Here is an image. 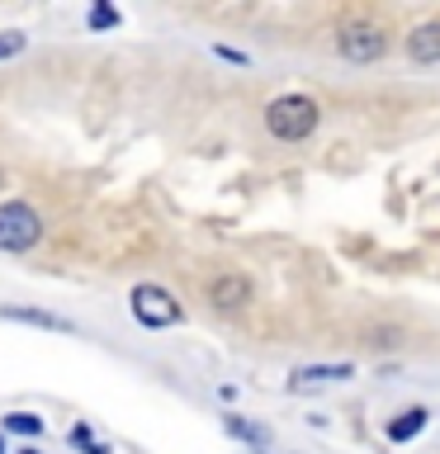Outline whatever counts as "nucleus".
<instances>
[{"instance_id": "obj_15", "label": "nucleus", "mask_w": 440, "mask_h": 454, "mask_svg": "<svg viewBox=\"0 0 440 454\" xmlns=\"http://www.w3.org/2000/svg\"><path fill=\"white\" fill-rule=\"evenodd\" d=\"M20 454H38V450H20Z\"/></svg>"}, {"instance_id": "obj_12", "label": "nucleus", "mask_w": 440, "mask_h": 454, "mask_svg": "<svg viewBox=\"0 0 440 454\" xmlns=\"http://www.w3.org/2000/svg\"><path fill=\"white\" fill-rule=\"evenodd\" d=\"M71 445H76V450H85V454H109V445H99L90 426H71Z\"/></svg>"}, {"instance_id": "obj_8", "label": "nucleus", "mask_w": 440, "mask_h": 454, "mask_svg": "<svg viewBox=\"0 0 440 454\" xmlns=\"http://www.w3.org/2000/svg\"><path fill=\"white\" fill-rule=\"evenodd\" d=\"M0 317L28 322V326H48V332H71L67 317H52V312H34V308H0Z\"/></svg>"}, {"instance_id": "obj_7", "label": "nucleus", "mask_w": 440, "mask_h": 454, "mask_svg": "<svg viewBox=\"0 0 440 454\" xmlns=\"http://www.w3.org/2000/svg\"><path fill=\"white\" fill-rule=\"evenodd\" d=\"M350 379V364H303L294 369V388H308V383H336Z\"/></svg>"}, {"instance_id": "obj_9", "label": "nucleus", "mask_w": 440, "mask_h": 454, "mask_svg": "<svg viewBox=\"0 0 440 454\" xmlns=\"http://www.w3.org/2000/svg\"><path fill=\"white\" fill-rule=\"evenodd\" d=\"M223 426H227V431H232V435H241V440H251V445L261 450V454L270 450V431H265V426H251V421H241V417H227Z\"/></svg>"}, {"instance_id": "obj_13", "label": "nucleus", "mask_w": 440, "mask_h": 454, "mask_svg": "<svg viewBox=\"0 0 440 454\" xmlns=\"http://www.w3.org/2000/svg\"><path fill=\"white\" fill-rule=\"evenodd\" d=\"M109 24H119V14H114L109 5H95L90 10V28H109Z\"/></svg>"}, {"instance_id": "obj_5", "label": "nucleus", "mask_w": 440, "mask_h": 454, "mask_svg": "<svg viewBox=\"0 0 440 454\" xmlns=\"http://www.w3.org/2000/svg\"><path fill=\"white\" fill-rule=\"evenodd\" d=\"M208 303L223 308V312L247 308V303H251V284H247V275H218V279L208 284Z\"/></svg>"}, {"instance_id": "obj_2", "label": "nucleus", "mask_w": 440, "mask_h": 454, "mask_svg": "<svg viewBox=\"0 0 440 454\" xmlns=\"http://www.w3.org/2000/svg\"><path fill=\"white\" fill-rule=\"evenodd\" d=\"M43 237V218L20 199L0 204V251H28Z\"/></svg>"}, {"instance_id": "obj_1", "label": "nucleus", "mask_w": 440, "mask_h": 454, "mask_svg": "<svg viewBox=\"0 0 440 454\" xmlns=\"http://www.w3.org/2000/svg\"><path fill=\"white\" fill-rule=\"evenodd\" d=\"M265 128L284 142H303L312 128H318V105L308 95H279L275 105L265 109Z\"/></svg>"}, {"instance_id": "obj_4", "label": "nucleus", "mask_w": 440, "mask_h": 454, "mask_svg": "<svg viewBox=\"0 0 440 454\" xmlns=\"http://www.w3.org/2000/svg\"><path fill=\"white\" fill-rule=\"evenodd\" d=\"M336 48H341V57H350V62H374V57H383V48H389V38L369 24H350V28H341Z\"/></svg>"}, {"instance_id": "obj_10", "label": "nucleus", "mask_w": 440, "mask_h": 454, "mask_svg": "<svg viewBox=\"0 0 440 454\" xmlns=\"http://www.w3.org/2000/svg\"><path fill=\"white\" fill-rule=\"evenodd\" d=\"M426 426V411L421 407H412V411H403L397 421H389V440H412Z\"/></svg>"}, {"instance_id": "obj_11", "label": "nucleus", "mask_w": 440, "mask_h": 454, "mask_svg": "<svg viewBox=\"0 0 440 454\" xmlns=\"http://www.w3.org/2000/svg\"><path fill=\"white\" fill-rule=\"evenodd\" d=\"M5 426H10L14 435H38V431H43V421L34 417V411H10Z\"/></svg>"}, {"instance_id": "obj_3", "label": "nucleus", "mask_w": 440, "mask_h": 454, "mask_svg": "<svg viewBox=\"0 0 440 454\" xmlns=\"http://www.w3.org/2000/svg\"><path fill=\"white\" fill-rule=\"evenodd\" d=\"M133 317L142 326H176L180 322V303L161 289V284H138L133 289Z\"/></svg>"}, {"instance_id": "obj_14", "label": "nucleus", "mask_w": 440, "mask_h": 454, "mask_svg": "<svg viewBox=\"0 0 440 454\" xmlns=\"http://www.w3.org/2000/svg\"><path fill=\"white\" fill-rule=\"evenodd\" d=\"M24 48V34H0V57H14Z\"/></svg>"}, {"instance_id": "obj_6", "label": "nucleus", "mask_w": 440, "mask_h": 454, "mask_svg": "<svg viewBox=\"0 0 440 454\" xmlns=\"http://www.w3.org/2000/svg\"><path fill=\"white\" fill-rule=\"evenodd\" d=\"M407 52H412V62H440V20L412 28V34H407Z\"/></svg>"}]
</instances>
